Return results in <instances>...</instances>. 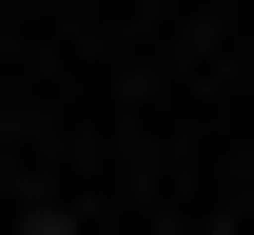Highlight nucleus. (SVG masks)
Wrapping results in <instances>:
<instances>
[{"mask_svg":"<svg viewBox=\"0 0 254 235\" xmlns=\"http://www.w3.org/2000/svg\"><path fill=\"white\" fill-rule=\"evenodd\" d=\"M0 235H78V216H0Z\"/></svg>","mask_w":254,"mask_h":235,"instance_id":"1","label":"nucleus"}]
</instances>
